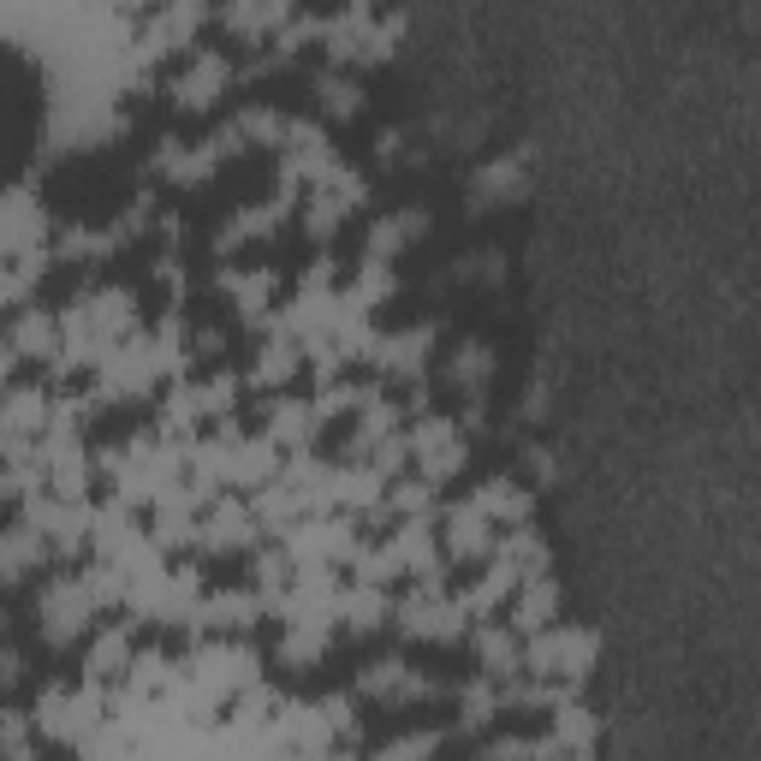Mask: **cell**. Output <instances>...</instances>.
I'll return each instance as SVG.
<instances>
[{
  "instance_id": "1",
  "label": "cell",
  "mask_w": 761,
  "mask_h": 761,
  "mask_svg": "<svg viewBox=\"0 0 761 761\" xmlns=\"http://www.w3.org/2000/svg\"><path fill=\"white\" fill-rule=\"evenodd\" d=\"M315 90H322V101H327V108H339V113H351V108H358V90H351L346 78H322Z\"/></svg>"
}]
</instances>
